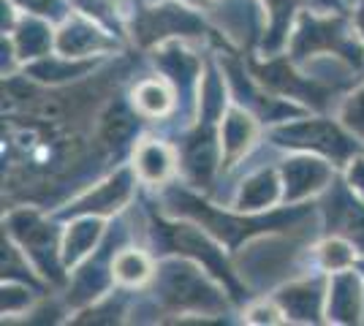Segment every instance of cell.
Returning a JSON list of instances; mask_svg holds the SVG:
<instances>
[{
    "label": "cell",
    "mask_w": 364,
    "mask_h": 326,
    "mask_svg": "<svg viewBox=\"0 0 364 326\" xmlns=\"http://www.w3.org/2000/svg\"><path fill=\"white\" fill-rule=\"evenodd\" d=\"M11 232L19 237V242L25 245V253H31V259L41 266L44 275H52L55 280H60L52 226H46L44 220L38 215H33V212H16L11 217Z\"/></svg>",
    "instance_id": "1"
},
{
    "label": "cell",
    "mask_w": 364,
    "mask_h": 326,
    "mask_svg": "<svg viewBox=\"0 0 364 326\" xmlns=\"http://www.w3.org/2000/svg\"><path fill=\"white\" fill-rule=\"evenodd\" d=\"M277 136H280V139H289L286 144L313 147V150H321V153L337 158V161H340L343 156H348L350 150H356L353 139L346 136L337 125L321 123V120H310V123H299V125H291V128H283Z\"/></svg>",
    "instance_id": "2"
},
{
    "label": "cell",
    "mask_w": 364,
    "mask_h": 326,
    "mask_svg": "<svg viewBox=\"0 0 364 326\" xmlns=\"http://www.w3.org/2000/svg\"><path fill=\"white\" fill-rule=\"evenodd\" d=\"M166 278H164V296L168 305L174 308H215L218 296L207 291L204 280L196 275V269H185V266L174 264L166 266Z\"/></svg>",
    "instance_id": "3"
},
{
    "label": "cell",
    "mask_w": 364,
    "mask_h": 326,
    "mask_svg": "<svg viewBox=\"0 0 364 326\" xmlns=\"http://www.w3.org/2000/svg\"><path fill=\"white\" fill-rule=\"evenodd\" d=\"M286 177V199H302L307 193H316L332 180V169L313 158H294L283 166Z\"/></svg>",
    "instance_id": "4"
},
{
    "label": "cell",
    "mask_w": 364,
    "mask_h": 326,
    "mask_svg": "<svg viewBox=\"0 0 364 326\" xmlns=\"http://www.w3.org/2000/svg\"><path fill=\"white\" fill-rule=\"evenodd\" d=\"M277 302L283 308V315L291 321H318L323 291H321L318 280H304V283L289 286L277 296Z\"/></svg>",
    "instance_id": "5"
},
{
    "label": "cell",
    "mask_w": 364,
    "mask_h": 326,
    "mask_svg": "<svg viewBox=\"0 0 364 326\" xmlns=\"http://www.w3.org/2000/svg\"><path fill=\"white\" fill-rule=\"evenodd\" d=\"M107 47H112V41L95 25L85 22V19H68L63 25L60 36H58V49L65 58H74V60Z\"/></svg>",
    "instance_id": "6"
},
{
    "label": "cell",
    "mask_w": 364,
    "mask_h": 326,
    "mask_svg": "<svg viewBox=\"0 0 364 326\" xmlns=\"http://www.w3.org/2000/svg\"><path fill=\"white\" fill-rule=\"evenodd\" d=\"M128 199H131V174H128V171H117L109 183H104L101 188H95L90 196L79 199V202L74 204V212L107 215V212L120 210Z\"/></svg>",
    "instance_id": "7"
},
{
    "label": "cell",
    "mask_w": 364,
    "mask_h": 326,
    "mask_svg": "<svg viewBox=\"0 0 364 326\" xmlns=\"http://www.w3.org/2000/svg\"><path fill=\"white\" fill-rule=\"evenodd\" d=\"M329 226L346 234L350 242L364 250V207L348 190H334L329 202Z\"/></svg>",
    "instance_id": "8"
},
{
    "label": "cell",
    "mask_w": 364,
    "mask_h": 326,
    "mask_svg": "<svg viewBox=\"0 0 364 326\" xmlns=\"http://www.w3.org/2000/svg\"><path fill=\"white\" fill-rule=\"evenodd\" d=\"M174 169V153L161 141H144L136 147L134 171L144 183H164Z\"/></svg>",
    "instance_id": "9"
},
{
    "label": "cell",
    "mask_w": 364,
    "mask_h": 326,
    "mask_svg": "<svg viewBox=\"0 0 364 326\" xmlns=\"http://www.w3.org/2000/svg\"><path fill=\"white\" fill-rule=\"evenodd\" d=\"M362 310V288L356 278L337 275L329 294V318L332 321H356Z\"/></svg>",
    "instance_id": "10"
},
{
    "label": "cell",
    "mask_w": 364,
    "mask_h": 326,
    "mask_svg": "<svg viewBox=\"0 0 364 326\" xmlns=\"http://www.w3.org/2000/svg\"><path fill=\"white\" fill-rule=\"evenodd\" d=\"M280 196V183L272 171H261L253 180H247L240 190V199H237V207L242 212H253V210H261V207H269V204L277 202Z\"/></svg>",
    "instance_id": "11"
},
{
    "label": "cell",
    "mask_w": 364,
    "mask_h": 326,
    "mask_svg": "<svg viewBox=\"0 0 364 326\" xmlns=\"http://www.w3.org/2000/svg\"><path fill=\"white\" fill-rule=\"evenodd\" d=\"M171 107V93L164 82L158 79H147L141 82L136 90H134V109L139 114H147V117H158Z\"/></svg>",
    "instance_id": "12"
},
{
    "label": "cell",
    "mask_w": 364,
    "mask_h": 326,
    "mask_svg": "<svg viewBox=\"0 0 364 326\" xmlns=\"http://www.w3.org/2000/svg\"><path fill=\"white\" fill-rule=\"evenodd\" d=\"M150 259L141 250H122L112 264V278L125 286H139L150 278Z\"/></svg>",
    "instance_id": "13"
},
{
    "label": "cell",
    "mask_w": 364,
    "mask_h": 326,
    "mask_svg": "<svg viewBox=\"0 0 364 326\" xmlns=\"http://www.w3.org/2000/svg\"><path fill=\"white\" fill-rule=\"evenodd\" d=\"M98 237H101V223H98V220L87 217V220L74 223L68 237H65V259H68L71 264H76L85 253H90Z\"/></svg>",
    "instance_id": "14"
},
{
    "label": "cell",
    "mask_w": 364,
    "mask_h": 326,
    "mask_svg": "<svg viewBox=\"0 0 364 326\" xmlns=\"http://www.w3.org/2000/svg\"><path fill=\"white\" fill-rule=\"evenodd\" d=\"M250 139H253V123L242 112H231L223 120V150L228 156H240Z\"/></svg>",
    "instance_id": "15"
},
{
    "label": "cell",
    "mask_w": 364,
    "mask_h": 326,
    "mask_svg": "<svg viewBox=\"0 0 364 326\" xmlns=\"http://www.w3.org/2000/svg\"><path fill=\"white\" fill-rule=\"evenodd\" d=\"M321 266L329 272H346L353 264V250L346 239H326L318 248Z\"/></svg>",
    "instance_id": "16"
},
{
    "label": "cell",
    "mask_w": 364,
    "mask_h": 326,
    "mask_svg": "<svg viewBox=\"0 0 364 326\" xmlns=\"http://www.w3.org/2000/svg\"><path fill=\"white\" fill-rule=\"evenodd\" d=\"M49 44H52V36L44 25L28 22L19 28V55L22 58H38V55H44Z\"/></svg>",
    "instance_id": "17"
},
{
    "label": "cell",
    "mask_w": 364,
    "mask_h": 326,
    "mask_svg": "<svg viewBox=\"0 0 364 326\" xmlns=\"http://www.w3.org/2000/svg\"><path fill=\"white\" fill-rule=\"evenodd\" d=\"M343 123L348 125L353 134L364 136V87L356 95H350L348 104L343 107Z\"/></svg>",
    "instance_id": "18"
},
{
    "label": "cell",
    "mask_w": 364,
    "mask_h": 326,
    "mask_svg": "<svg viewBox=\"0 0 364 326\" xmlns=\"http://www.w3.org/2000/svg\"><path fill=\"white\" fill-rule=\"evenodd\" d=\"M76 6L85 11V14L95 16L101 22H112L117 25V16H114V0H74Z\"/></svg>",
    "instance_id": "19"
},
{
    "label": "cell",
    "mask_w": 364,
    "mask_h": 326,
    "mask_svg": "<svg viewBox=\"0 0 364 326\" xmlns=\"http://www.w3.org/2000/svg\"><path fill=\"white\" fill-rule=\"evenodd\" d=\"M28 11L33 14H52V11H60V0H19Z\"/></svg>",
    "instance_id": "20"
},
{
    "label": "cell",
    "mask_w": 364,
    "mask_h": 326,
    "mask_svg": "<svg viewBox=\"0 0 364 326\" xmlns=\"http://www.w3.org/2000/svg\"><path fill=\"white\" fill-rule=\"evenodd\" d=\"M350 163H353L348 174L350 190H356L359 196H364V158H356V161H350Z\"/></svg>",
    "instance_id": "21"
},
{
    "label": "cell",
    "mask_w": 364,
    "mask_h": 326,
    "mask_svg": "<svg viewBox=\"0 0 364 326\" xmlns=\"http://www.w3.org/2000/svg\"><path fill=\"white\" fill-rule=\"evenodd\" d=\"M277 315L280 313L274 310V308H253V310L247 313V321H253V324H277V321H283Z\"/></svg>",
    "instance_id": "22"
},
{
    "label": "cell",
    "mask_w": 364,
    "mask_h": 326,
    "mask_svg": "<svg viewBox=\"0 0 364 326\" xmlns=\"http://www.w3.org/2000/svg\"><path fill=\"white\" fill-rule=\"evenodd\" d=\"M359 28L364 31V6H362V14H359Z\"/></svg>",
    "instance_id": "23"
},
{
    "label": "cell",
    "mask_w": 364,
    "mask_h": 326,
    "mask_svg": "<svg viewBox=\"0 0 364 326\" xmlns=\"http://www.w3.org/2000/svg\"><path fill=\"white\" fill-rule=\"evenodd\" d=\"M326 3H332V0H326Z\"/></svg>",
    "instance_id": "24"
}]
</instances>
